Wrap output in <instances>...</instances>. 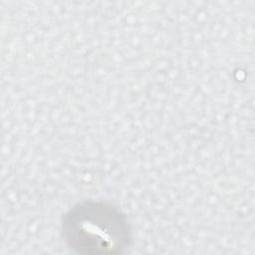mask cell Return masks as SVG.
<instances>
[{"label": "cell", "instance_id": "obj_1", "mask_svg": "<svg viewBox=\"0 0 255 255\" xmlns=\"http://www.w3.org/2000/svg\"><path fill=\"white\" fill-rule=\"evenodd\" d=\"M61 232L66 245L79 254L117 255L131 244L125 213L101 200H84L69 208L62 217Z\"/></svg>", "mask_w": 255, "mask_h": 255}]
</instances>
